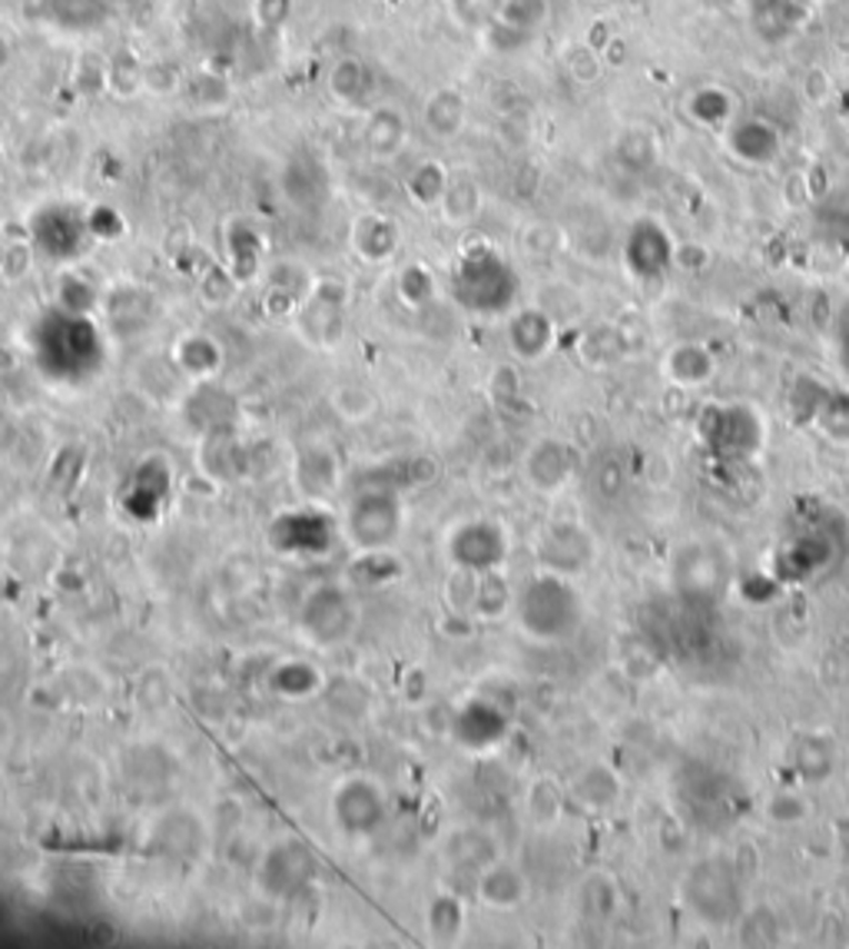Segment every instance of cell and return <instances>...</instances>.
<instances>
[{
  "label": "cell",
  "instance_id": "obj_24",
  "mask_svg": "<svg viewBox=\"0 0 849 949\" xmlns=\"http://www.w3.org/2000/svg\"><path fill=\"white\" fill-rule=\"evenodd\" d=\"M13 737H17V730H13V720H10V713L0 708V753H7V750H10Z\"/></svg>",
  "mask_w": 849,
  "mask_h": 949
},
{
  "label": "cell",
  "instance_id": "obj_7",
  "mask_svg": "<svg viewBox=\"0 0 849 949\" xmlns=\"http://www.w3.org/2000/svg\"><path fill=\"white\" fill-rule=\"evenodd\" d=\"M478 897H481V903H488L495 910H515L528 897V883L511 863L495 860L485 867V873L478 880Z\"/></svg>",
  "mask_w": 849,
  "mask_h": 949
},
{
  "label": "cell",
  "instance_id": "obj_23",
  "mask_svg": "<svg viewBox=\"0 0 849 949\" xmlns=\"http://www.w3.org/2000/svg\"><path fill=\"white\" fill-rule=\"evenodd\" d=\"M767 817H770L773 823L790 827V823H797V820L807 817V800L797 797L793 790H780V793L767 803Z\"/></svg>",
  "mask_w": 849,
  "mask_h": 949
},
{
  "label": "cell",
  "instance_id": "obj_22",
  "mask_svg": "<svg viewBox=\"0 0 849 949\" xmlns=\"http://www.w3.org/2000/svg\"><path fill=\"white\" fill-rule=\"evenodd\" d=\"M740 940H747V943H773L777 940V923H773L770 910H743Z\"/></svg>",
  "mask_w": 849,
  "mask_h": 949
},
{
  "label": "cell",
  "instance_id": "obj_16",
  "mask_svg": "<svg viewBox=\"0 0 849 949\" xmlns=\"http://www.w3.org/2000/svg\"><path fill=\"white\" fill-rule=\"evenodd\" d=\"M366 137H369V147L379 153V157H386V153H392L399 143H402V137H406V123H402V117L396 113V110H376L372 117H369V127H366Z\"/></svg>",
  "mask_w": 849,
  "mask_h": 949
},
{
  "label": "cell",
  "instance_id": "obj_6",
  "mask_svg": "<svg viewBox=\"0 0 849 949\" xmlns=\"http://www.w3.org/2000/svg\"><path fill=\"white\" fill-rule=\"evenodd\" d=\"M525 472H528V481H531L538 491H545V495L561 491L565 481H568V474H571V452H568V446H561V442H538V446L528 452Z\"/></svg>",
  "mask_w": 849,
  "mask_h": 949
},
{
  "label": "cell",
  "instance_id": "obj_18",
  "mask_svg": "<svg viewBox=\"0 0 849 949\" xmlns=\"http://www.w3.org/2000/svg\"><path fill=\"white\" fill-rule=\"evenodd\" d=\"M445 187H448V177L438 163H422L412 177H409V197L419 203V207H438L441 197H445Z\"/></svg>",
  "mask_w": 849,
  "mask_h": 949
},
{
  "label": "cell",
  "instance_id": "obj_19",
  "mask_svg": "<svg viewBox=\"0 0 849 949\" xmlns=\"http://www.w3.org/2000/svg\"><path fill=\"white\" fill-rule=\"evenodd\" d=\"M332 406L349 422H366L369 416H376V396L362 386H339L332 392Z\"/></svg>",
  "mask_w": 849,
  "mask_h": 949
},
{
  "label": "cell",
  "instance_id": "obj_3",
  "mask_svg": "<svg viewBox=\"0 0 849 949\" xmlns=\"http://www.w3.org/2000/svg\"><path fill=\"white\" fill-rule=\"evenodd\" d=\"M399 531V501L382 491L362 495L349 511V535L359 548H382Z\"/></svg>",
  "mask_w": 849,
  "mask_h": 949
},
{
  "label": "cell",
  "instance_id": "obj_9",
  "mask_svg": "<svg viewBox=\"0 0 849 949\" xmlns=\"http://www.w3.org/2000/svg\"><path fill=\"white\" fill-rule=\"evenodd\" d=\"M461 123H465V100H461L458 90H438V93L428 97V103H425V127H428L431 137L448 140V137H455L461 130Z\"/></svg>",
  "mask_w": 849,
  "mask_h": 949
},
{
  "label": "cell",
  "instance_id": "obj_8",
  "mask_svg": "<svg viewBox=\"0 0 849 949\" xmlns=\"http://www.w3.org/2000/svg\"><path fill=\"white\" fill-rule=\"evenodd\" d=\"M571 797L585 810H608V807L618 803L621 783H618L611 767H588L585 773H578V780L571 787Z\"/></svg>",
  "mask_w": 849,
  "mask_h": 949
},
{
  "label": "cell",
  "instance_id": "obj_11",
  "mask_svg": "<svg viewBox=\"0 0 849 949\" xmlns=\"http://www.w3.org/2000/svg\"><path fill=\"white\" fill-rule=\"evenodd\" d=\"M790 763L803 780H827V773L833 770V743L817 733H807L793 743Z\"/></svg>",
  "mask_w": 849,
  "mask_h": 949
},
{
  "label": "cell",
  "instance_id": "obj_21",
  "mask_svg": "<svg viewBox=\"0 0 849 949\" xmlns=\"http://www.w3.org/2000/svg\"><path fill=\"white\" fill-rule=\"evenodd\" d=\"M428 927H431V937L435 940H455L465 927V913L458 907V900L451 897H441L431 903V913H428Z\"/></svg>",
  "mask_w": 849,
  "mask_h": 949
},
{
  "label": "cell",
  "instance_id": "obj_5",
  "mask_svg": "<svg viewBox=\"0 0 849 949\" xmlns=\"http://www.w3.org/2000/svg\"><path fill=\"white\" fill-rule=\"evenodd\" d=\"M750 426H757L750 412L733 409V426H727V409H717V412H707V419L700 422V436L713 452H720L727 459H743L760 446V439L737 436L740 429H750Z\"/></svg>",
  "mask_w": 849,
  "mask_h": 949
},
{
  "label": "cell",
  "instance_id": "obj_14",
  "mask_svg": "<svg viewBox=\"0 0 849 949\" xmlns=\"http://www.w3.org/2000/svg\"><path fill=\"white\" fill-rule=\"evenodd\" d=\"M396 242H399L396 227H392L389 220H382V217H362V220L356 223V249H359L362 256H369V259L389 256V252L396 249Z\"/></svg>",
  "mask_w": 849,
  "mask_h": 949
},
{
  "label": "cell",
  "instance_id": "obj_1",
  "mask_svg": "<svg viewBox=\"0 0 849 949\" xmlns=\"http://www.w3.org/2000/svg\"><path fill=\"white\" fill-rule=\"evenodd\" d=\"M581 618H585L581 598L565 581V575L535 578L518 595V621L538 641H561L575 635Z\"/></svg>",
  "mask_w": 849,
  "mask_h": 949
},
{
  "label": "cell",
  "instance_id": "obj_25",
  "mask_svg": "<svg viewBox=\"0 0 849 949\" xmlns=\"http://www.w3.org/2000/svg\"><path fill=\"white\" fill-rule=\"evenodd\" d=\"M7 60H10V43H7V37H0V70L7 67Z\"/></svg>",
  "mask_w": 849,
  "mask_h": 949
},
{
  "label": "cell",
  "instance_id": "obj_15",
  "mask_svg": "<svg viewBox=\"0 0 849 949\" xmlns=\"http://www.w3.org/2000/svg\"><path fill=\"white\" fill-rule=\"evenodd\" d=\"M581 910L591 920H611L618 913V887H615V880L605 877V873L588 877L585 887H581Z\"/></svg>",
  "mask_w": 849,
  "mask_h": 949
},
{
  "label": "cell",
  "instance_id": "obj_10",
  "mask_svg": "<svg viewBox=\"0 0 849 949\" xmlns=\"http://www.w3.org/2000/svg\"><path fill=\"white\" fill-rule=\"evenodd\" d=\"M551 336H555L551 319H548L545 312H538V309L521 312V316L511 322V346H515V352L525 356V359L545 356L548 346H551Z\"/></svg>",
  "mask_w": 849,
  "mask_h": 949
},
{
  "label": "cell",
  "instance_id": "obj_13",
  "mask_svg": "<svg viewBox=\"0 0 849 949\" xmlns=\"http://www.w3.org/2000/svg\"><path fill=\"white\" fill-rule=\"evenodd\" d=\"M667 369H670V376H673L677 382H683V386H700V382L710 379L713 359H710L707 349H700V346H677V349L670 352Z\"/></svg>",
  "mask_w": 849,
  "mask_h": 949
},
{
  "label": "cell",
  "instance_id": "obj_17",
  "mask_svg": "<svg viewBox=\"0 0 849 949\" xmlns=\"http://www.w3.org/2000/svg\"><path fill=\"white\" fill-rule=\"evenodd\" d=\"M366 83H369V70L362 60H342V63H336V70L329 77V90L342 103H356L366 93Z\"/></svg>",
  "mask_w": 849,
  "mask_h": 949
},
{
  "label": "cell",
  "instance_id": "obj_4",
  "mask_svg": "<svg viewBox=\"0 0 849 949\" xmlns=\"http://www.w3.org/2000/svg\"><path fill=\"white\" fill-rule=\"evenodd\" d=\"M538 558L551 575H578L595 561V541L578 525H555L538 541Z\"/></svg>",
  "mask_w": 849,
  "mask_h": 949
},
{
  "label": "cell",
  "instance_id": "obj_12",
  "mask_svg": "<svg viewBox=\"0 0 849 949\" xmlns=\"http://www.w3.org/2000/svg\"><path fill=\"white\" fill-rule=\"evenodd\" d=\"M438 210H441V217H445L448 223H471L475 213L481 210V193H478V187H475L468 177L448 180Z\"/></svg>",
  "mask_w": 849,
  "mask_h": 949
},
{
  "label": "cell",
  "instance_id": "obj_2",
  "mask_svg": "<svg viewBox=\"0 0 849 949\" xmlns=\"http://www.w3.org/2000/svg\"><path fill=\"white\" fill-rule=\"evenodd\" d=\"M743 873L727 860H703L687 873V903L707 923H730L743 913Z\"/></svg>",
  "mask_w": 849,
  "mask_h": 949
},
{
  "label": "cell",
  "instance_id": "obj_20",
  "mask_svg": "<svg viewBox=\"0 0 849 949\" xmlns=\"http://www.w3.org/2000/svg\"><path fill=\"white\" fill-rule=\"evenodd\" d=\"M528 813H531V820L535 823H555L558 820V813H561V787L555 783V780H538V783H531V790H528Z\"/></svg>",
  "mask_w": 849,
  "mask_h": 949
}]
</instances>
